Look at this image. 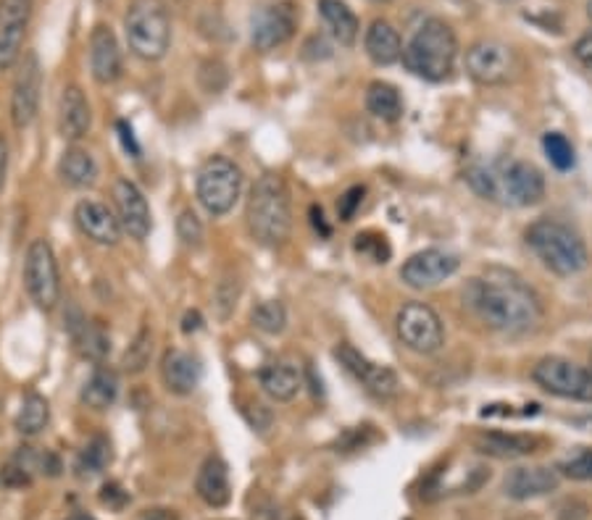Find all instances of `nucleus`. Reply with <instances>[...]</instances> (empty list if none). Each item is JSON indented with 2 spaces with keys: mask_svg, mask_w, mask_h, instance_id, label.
I'll return each mask as SVG.
<instances>
[{
  "mask_svg": "<svg viewBox=\"0 0 592 520\" xmlns=\"http://www.w3.org/2000/svg\"><path fill=\"white\" fill-rule=\"evenodd\" d=\"M32 11L35 0H0V72H9L22 58Z\"/></svg>",
  "mask_w": 592,
  "mask_h": 520,
  "instance_id": "nucleus-16",
  "label": "nucleus"
},
{
  "mask_svg": "<svg viewBox=\"0 0 592 520\" xmlns=\"http://www.w3.org/2000/svg\"><path fill=\"white\" fill-rule=\"evenodd\" d=\"M590 368H592V366H590Z\"/></svg>",
  "mask_w": 592,
  "mask_h": 520,
  "instance_id": "nucleus-53",
  "label": "nucleus"
},
{
  "mask_svg": "<svg viewBox=\"0 0 592 520\" xmlns=\"http://www.w3.org/2000/svg\"><path fill=\"white\" fill-rule=\"evenodd\" d=\"M558 474L571 481H592V447H580L558 463Z\"/></svg>",
  "mask_w": 592,
  "mask_h": 520,
  "instance_id": "nucleus-38",
  "label": "nucleus"
},
{
  "mask_svg": "<svg viewBox=\"0 0 592 520\" xmlns=\"http://www.w3.org/2000/svg\"><path fill=\"white\" fill-rule=\"evenodd\" d=\"M161 379L169 392L176 397H187L201 387L203 362L197 355L187 350H169L161 360Z\"/></svg>",
  "mask_w": 592,
  "mask_h": 520,
  "instance_id": "nucleus-21",
  "label": "nucleus"
},
{
  "mask_svg": "<svg viewBox=\"0 0 592 520\" xmlns=\"http://www.w3.org/2000/svg\"><path fill=\"white\" fill-rule=\"evenodd\" d=\"M153 355V337L148 328H140L138 337L132 339V345L127 347L125 358H121V366H125L127 373H142L148 368V362H151Z\"/></svg>",
  "mask_w": 592,
  "mask_h": 520,
  "instance_id": "nucleus-37",
  "label": "nucleus"
},
{
  "mask_svg": "<svg viewBox=\"0 0 592 520\" xmlns=\"http://www.w3.org/2000/svg\"><path fill=\"white\" fill-rule=\"evenodd\" d=\"M240 413H243V419L248 421V426L258 431V434L269 431L271 423H275L271 410L267 405H261V402H245V408H240Z\"/></svg>",
  "mask_w": 592,
  "mask_h": 520,
  "instance_id": "nucleus-41",
  "label": "nucleus"
},
{
  "mask_svg": "<svg viewBox=\"0 0 592 520\" xmlns=\"http://www.w3.org/2000/svg\"><path fill=\"white\" fill-rule=\"evenodd\" d=\"M74 224L90 242L100 248H117L121 239V224L117 214L106 203L98 201H79L74 208Z\"/></svg>",
  "mask_w": 592,
  "mask_h": 520,
  "instance_id": "nucleus-18",
  "label": "nucleus"
},
{
  "mask_svg": "<svg viewBox=\"0 0 592 520\" xmlns=\"http://www.w3.org/2000/svg\"><path fill=\"white\" fill-rule=\"evenodd\" d=\"M319 13H322L326 30H330V34L340 45L351 47L356 43L360 24L358 17L353 13V9L345 3V0H319Z\"/></svg>",
  "mask_w": 592,
  "mask_h": 520,
  "instance_id": "nucleus-28",
  "label": "nucleus"
},
{
  "mask_svg": "<svg viewBox=\"0 0 592 520\" xmlns=\"http://www.w3.org/2000/svg\"><path fill=\"white\" fill-rule=\"evenodd\" d=\"M66 328H69L74 347H77L82 358L93 362H104L108 358V353H111V337H108V332L98 321H87L82 313L74 311L69 321H66Z\"/></svg>",
  "mask_w": 592,
  "mask_h": 520,
  "instance_id": "nucleus-25",
  "label": "nucleus"
},
{
  "mask_svg": "<svg viewBox=\"0 0 592 520\" xmlns=\"http://www.w3.org/2000/svg\"><path fill=\"white\" fill-rule=\"evenodd\" d=\"M258 381H261V389L275 402L295 400L303 387V376L292 362H269L258 373Z\"/></svg>",
  "mask_w": 592,
  "mask_h": 520,
  "instance_id": "nucleus-27",
  "label": "nucleus"
},
{
  "mask_svg": "<svg viewBox=\"0 0 592 520\" xmlns=\"http://www.w3.org/2000/svg\"><path fill=\"white\" fill-rule=\"evenodd\" d=\"M364 51L377 66H392L403 58V40L385 19H374L364 34Z\"/></svg>",
  "mask_w": 592,
  "mask_h": 520,
  "instance_id": "nucleus-26",
  "label": "nucleus"
},
{
  "mask_svg": "<svg viewBox=\"0 0 592 520\" xmlns=\"http://www.w3.org/2000/svg\"><path fill=\"white\" fill-rule=\"evenodd\" d=\"M24 286L40 311H53L61 300L58 260L47 239H35L26 248L24 258Z\"/></svg>",
  "mask_w": 592,
  "mask_h": 520,
  "instance_id": "nucleus-9",
  "label": "nucleus"
},
{
  "mask_svg": "<svg viewBox=\"0 0 592 520\" xmlns=\"http://www.w3.org/2000/svg\"><path fill=\"white\" fill-rule=\"evenodd\" d=\"M203 326V318H201V313L197 311H187L185 313V318H182V332L185 334H193L197 332V328Z\"/></svg>",
  "mask_w": 592,
  "mask_h": 520,
  "instance_id": "nucleus-48",
  "label": "nucleus"
},
{
  "mask_svg": "<svg viewBox=\"0 0 592 520\" xmlns=\"http://www.w3.org/2000/svg\"><path fill=\"white\" fill-rule=\"evenodd\" d=\"M364 195H366V189L364 187H351L348 193H345L343 197H340L337 201V214L340 218H343V221H353V216H356V210L360 208V203H364Z\"/></svg>",
  "mask_w": 592,
  "mask_h": 520,
  "instance_id": "nucleus-42",
  "label": "nucleus"
},
{
  "mask_svg": "<svg viewBox=\"0 0 592 520\" xmlns=\"http://www.w3.org/2000/svg\"><path fill=\"white\" fill-rule=\"evenodd\" d=\"M250 321L258 332L269 334V337H277L288 328V307L279 300H267V303H258L250 313Z\"/></svg>",
  "mask_w": 592,
  "mask_h": 520,
  "instance_id": "nucleus-35",
  "label": "nucleus"
},
{
  "mask_svg": "<svg viewBox=\"0 0 592 520\" xmlns=\"http://www.w3.org/2000/svg\"><path fill=\"white\" fill-rule=\"evenodd\" d=\"M455 58H459V40L453 26L442 19H427L403 47V66L424 82L451 79Z\"/></svg>",
  "mask_w": 592,
  "mask_h": 520,
  "instance_id": "nucleus-4",
  "label": "nucleus"
},
{
  "mask_svg": "<svg viewBox=\"0 0 592 520\" xmlns=\"http://www.w3.org/2000/svg\"><path fill=\"white\" fill-rule=\"evenodd\" d=\"M90 72L98 85H114L125 74L119 40L106 24H98L90 34Z\"/></svg>",
  "mask_w": 592,
  "mask_h": 520,
  "instance_id": "nucleus-19",
  "label": "nucleus"
},
{
  "mask_svg": "<svg viewBox=\"0 0 592 520\" xmlns=\"http://www.w3.org/2000/svg\"><path fill=\"white\" fill-rule=\"evenodd\" d=\"M542 150H546L550 166L558 169V171H571L577 163V155H574V145L567 140V134L561 132H548L546 137H542Z\"/></svg>",
  "mask_w": 592,
  "mask_h": 520,
  "instance_id": "nucleus-36",
  "label": "nucleus"
},
{
  "mask_svg": "<svg viewBox=\"0 0 592 520\" xmlns=\"http://www.w3.org/2000/svg\"><path fill=\"white\" fill-rule=\"evenodd\" d=\"M176 237L182 239V245L185 248H201L203 245V224L201 218H197L195 210L185 208L176 218Z\"/></svg>",
  "mask_w": 592,
  "mask_h": 520,
  "instance_id": "nucleus-40",
  "label": "nucleus"
},
{
  "mask_svg": "<svg viewBox=\"0 0 592 520\" xmlns=\"http://www.w3.org/2000/svg\"><path fill=\"white\" fill-rule=\"evenodd\" d=\"M100 502L108 505V508L119 510V508H125V505L129 502V495L119 487L117 481H111V484H106L104 489H100Z\"/></svg>",
  "mask_w": 592,
  "mask_h": 520,
  "instance_id": "nucleus-43",
  "label": "nucleus"
},
{
  "mask_svg": "<svg viewBox=\"0 0 592 520\" xmlns=\"http://www.w3.org/2000/svg\"><path fill=\"white\" fill-rule=\"evenodd\" d=\"M356 252L374 260V263H387L392 256V248L387 242V237L379 235V231H360L356 237Z\"/></svg>",
  "mask_w": 592,
  "mask_h": 520,
  "instance_id": "nucleus-39",
  "label": "nucleus"
},
{
  "mask_svg": "<svg viewBox=\"0 0 592 520\" xmlns=\"http://www.w3.org/2000/svg\"><path fill=\"white\" fill-rule=\"evenodd\" d=\"M571 426H577L582 431H590V434H592V415H580V419H571Z\"/></svg>",
  "mask_w": 592,
  "mask_h": 520,
  "instance_id": "nucleus-49",
  "label": "nucleus"
},
{
  "mask_svg": "<svg viewBox=\"0 0 592 520\" xmlns=\"http://www.w3.org/2000/svg\"><path fill=\"white\" fill-rule=\"evenodd\" d=\"M114 208H117V218L125 235L132 239H146L151 235V205H148L146 195L140 193L138 184L129 180L114 182Z\"/></svg>",
  "mask_w": 592,
  "mask_h": 520,
  "instance_id": "nucleus-17",
  "label": "nucleus"
},
{
  "mask_svg": "<svg viewBox=\"0 0 592 520\" xmlns=\"http://www.w3.org/2000/svg\"><path fill=\"white\" fill-rule=\"evenodd\" d=\"M6 174H9V145H6V140L0 137V193H3L6 187Z\"/></svg>",
  "mask_w": 592,
  "mask_h": 520,
  "instance_id": "nucleus-47",
  "label": "nucleus"
},
{
  "mask_svg": "<svg viewBox=\"0 0 592 520\" xmlns=\"http://www.w3.org/2000/svg\"><path fill=\"white\" fill-rule=\"evenodd\" d=\"M527 248L535 252V258L556 277H577L588 269L590 252L580 231H574L569 224L556 221V218H537L527 229Z\"/></svg>",
  "mask_w": 592,
  "mask_h": 520,
  "instance_id": "nucleus-5",
  "label": "nucleus"
},
{
  "mask_svg": "<svg viewBox=\"0 0 592 520\" xmlns=\"http://www.w3.org/2000/svg\"><path fill=\"white\" fill-rule=\"evenodd\" d=\"M129 51L142 61H161L172 45V17L163 0H132L125 17Z\"/></svg>",
  "mask_w": 592,
  "mask_h": 520,
  "instance_id": "nucleus-6",
  "label": "nucleus"
},
{
  "mask_svg": "<svg viewBox=\"0 0 592 520\" xmlns=\"http://www.w3.org/2000/svg\"><path fill=\"white\" fill-rule=\"evenodd\" d=\"M35 470H40V453H35L32 447H22L6 463V468L0 470V484L9 489L30 487Z\"/></svg>",
  "mask_w": 592,
  "mask_h": 520,
  "instance_id": "nucleus-33",
  "label": "nucleus"
},
{
  "mask_svg": "<svg viewBox=\"0 0 592 520\" xmlns=\"http://www.w3.org/2000/svg\"><path fill=\"white\" fill-rule=\"evenodd\" d=\"M195 491L208 508H227L233 499V484H229V468L222 457H206V463L197 470Z\"/></svg>",
  "mask_w": 592,
  "mask_h": 520,
  "instance_id": "nucleus-24",
  "label": "nucleus"
},
{
  "mask_svg": "<svg viewBox=\"0 0 592 520\" xmlns=\"http://www.w3.org/2000/svg\"><path fill=\"white\" fill-rule=\"evenodd\" d=\"M542 440L535 434H514V431H482L476 434L474 449L480 455L495 457V461H519V457L535 455Z\"/></svg>",
  "mask_w": 592,
  "mask_h": 520,
  "instance_id": "nucleus-20",
  "label": "nucleus"
},
{
  "mask_svg": "<svg viewBox=\"0 0 592 520\" xmlns=\"http://www.w3.org/2000/svg\"><path fill=\"white\" fill-rule=\"evenodd\" d=\"M64 520H98V518L90 516V512H72V516L64 518Z\"/></svg>",
  "mask_w": 592,
  "mask_h": 520,
  "instance_id": "nucleus-50",
  "label": "nucleus"
},
{
  "mask_svg": "<svg viewBox=\"0 0 592 520\" xmlns=\"http://www.w3.org/2000/svg\"><path fill=\"white\" fill-rule=\"evenodd\" d=\"M58 174L69 187L74 189H87L98 182V163L85 148L72 145L64 150L58 161Z\"/></svg>",
  "mask_w": 592,
  "mask_h": 520,
  "instance_id": "nucleus-29",
  "label": "nucleus"
},
{
  "mask_svg": "<svg viewBox=\"0 0 592 520\" xmlns=\"http://www.w3.org/2000/svg\"><path fill=\"white\" fill-rule=\"evenodd\" d=\"M588 17L592 19V0H590V3H588Z\"/></svg>",
  "mask_w": 592,
  "mask_h": 520,
  "instance_id": "nucleus-51",
  "label": "nucleus"
},
{
  "mask_svg": "<svg viewBox=\"0 0 592 520\" xmlns=\"http://www.w3.org/2000/svg\"><path fill=\"white\" fill-rule=\"evenodd\" d=\"M372 3H390V0H372Z\"/></svg>",
  "mask_w": 592,
  "mask_h": 520,
  "instance_id": "nucleus-52",
  "label": "nucleus"
},
{
  "mask_svg": "<svg viewBox=\"0 0 592 520\" xmlns=\"http://www.w3.org/2000/svg\"><path fill=\"white\" fill-rule=\"evenodd\" d=\"M250 237L263 248H279L290 239L292 205L290 189L279 174L258 176L245 208Z\"/></svg>",
  "mask_w": 592,
  "mask_h": 520,
  "instance_id": "nucleus-3",
  "label": "nucleus"
},
{
  "mask_svg": "<svg viewBox=\"0 0 592 520\" xmlns=\"http://www.w3.org/2000/svg\"><path fill=\"white\" fill-rule=\"evenodd\" d=\"M195 189L197 201H201L208 216H227L240 201L243 169L235 161L224 159V155H214L197 171Z\"/></svg>",
  "mask_w": 592,
  "mask_h": 520,
  "instance_id": "nucleus-7",
  "label": "nucleus"
},
{
  "mask_svg": "<svg viewBox=\"0 0 592 520\" xmlns=\"http://www.w3.org/2000/svg\"><path fill=\"white\" fill-rule=\"evenodd\" d=\"M47 421H51V405H47L45 397L37 394V392L26 394L22 408H19V415H17L19 434L37 436L40 431L47 426Z\"/></svg>",
  "mask_w": 592,
  "mask_h": 520,
  "instance_id": "nucleus-34",
  "label": "nucleus"
},
{
  "mask_svg": "<svg viewBox=\"0 0 592 520\" xmlns=\"http://www.w3.org/2000/svg\"><path fill=\"white\" fill-rule=\"evenodd\" d=\"M298 30V11L292 3H275L263 6L261 11L250 19V43L256 51L269 53L275 47L290 43L292 34Z\"/></svg>",
  "mask_w": 592,
  "mask_h": 520,
  "instance_id": "nucleus-14",
  "label": "nucleus"
},
{
  "mask_svg": "<svg viewBox=\"0 0 592 520\" xmlns=\"http://www.w3.org/2000/svg\"><path fill=\"white\" fill-rule=\"evenodd\" d=\"M403 98H400V90L390 82H372L369 90H366V111L383 121H395L403 119Z\"/></svg>",
  "mask_w": 592,
  "mask_h": 520,
  "instance_id": "nucleus-31",
  "label": "nucleus"
},
{
  "mask_svg": "<svg viewBox=\"0 0 592 520\" xmlns=\"http://www.w3.org/2000/svg\"><path fill=\"white\" fill-rule=\"evenodd\" d=\"M466 182L485 201L512 208H529L546 197V176L529 161H500L493 166L482 163L466 171Z\"/></svg>",
  "mask_w": 592,
  "mask_h": 520,
  "instance_id": "nucleus-2",
  "label": "nucleus"
},
{
  "mask_svg": "<svg viewBox=\"0 0 592 520\" xmlns=\"http://www.w3.org/2000/svg\"><path fill=\"white\" fill-rule=\"evenodd\" d=\"M571 53H574V58L580 61L588 72H592V32L582 34V37L574 43V51Z\"/></svg>",
  "mask_w": 592,
  "mask_h": 520,
  "instance_id": "nucleus-44",
  "label": "nucleus"
},
{
  "mask_svg": "<svg viewBox=\"0 0 592 520\" xmlns=\"http://www.w3.org/2000/svg\"><path fill=\"white\" fill-rule=\"evenodd\" d=\"M311 224H314V229L322 237H330L332 235V229L326 227V221H324V210L319 208V205H311Z\"/></svg>",
  "mask_w": 592,
  "mask_h": 520,
  "instance_id": "nucleus-46",
  "label": "nucleus"
},
{
  "mask_svg": "<svg viewBox=\"0 0 592 520\" xmlns=\"http://www.w3.org/2000/svg\"><path fill=\"white\" fill-rule=\"evenodd\" d=\"M335 358L340 360V366L348 371L358 384H364L366 392H372L379 400H390L400 392V379L392 368L379 366L366 358L364 353H358L353 345H340L335 350Z\"/></svg>",
  "mask_w": 592,
  "mask_h": 520,
  "instance_id": "nucleus-15",
  "label": "nucleus"
},
{
  "mask_svg": "<svg viewBox=\"0 0 592 520\" xmlns=\"http://www.w3.org/2000/svg\"><path fill=\"white\" fill-rule=\"evenodd\" d=\"M461 269V258L451 250L430 248L421 250L417 256H411L400 269V279L411 290H434L442 282L455 277V271Z\"/></svg>",
  "mask_w": 592,
  "mask_h": 520,
  "instance_id": "nucleus-13",
  "label": "nucleus"
},
{
  "mask_svg": "<svg viewBox=\"0 0 592 520\" xmlns=\"http://www.w3.org/2000/svg\"><path fill=\"white\" fill-rule=\"evenodd\" d=\"M117 132L127 153L132 155V159H140V145H138V140H134V129L129 127L127 121H117Z\"/></svg>",
  "mask_w": 592,
  "mask_h": 520,
  "instance_id": "nucleus-45",
  "label": "nucleus"
},
{
  "mask_svg": "<svg viewBox=\"0 0 592 520\" xmlns=\"http://www.w3.org/2000/svg\"><path fill=\"white\" fill-rule=\"evenodd\" d=\"M395 332L398 339L403 342L417 355H434L445 345V326L438 311L427 303H406L395 316Z\"/></svg>",
  "mask_w": 592,
  "mask_h": 520,
  "instance_id": "nucleus-10",
  "label": "nucleus"
},
{
  "mask_svg": "<svg viewBox=\"0 0 592 520\" xmlns=\"http://www.w3.org/2000/svg\"><path fill=\"white\" fill-rule=\"evenodd\" d=\"M111 442H108V436L98 434L93 436L90 442L82 447V453L77 455V463H74V470H77L79 478H93L100 476L108 468V463H111Z\"/></svg>",
  "mask_w": 592,
  "mask_h": 520,
  "instance_id": "nucleus-32",
  "label": "nucleus"
},
{
  "mask_svg": "<svg viewBox=\"0 0 592 520\" xmlns=\"http://www.w3.org/2000/svg\"><path fill=\"white\" fill-rule=\"evenodd\" d=\"M535 384L542 392L561 397V400H574V402H592V368L577 366L574 360L558 358H542L532 368Z\"/></svg>",
  "mask_w": 592,
  "mask_h": 520,
  "instance_id": "nucleus-8",
  "label": "nucleus"
},
{
  "mask_svg": "<svg viewBox=\"0 0 592 520\" xmlns=\"http://www.w3.org/2000/svg\"><path fill=\"white\" fill-rule=\"evenodd\" d=\"M90 127H93L90 102H87L82 87L69 85L64 93H61L58 100V132L64 140L77 142L90 132Z\"/></svg>",
  "mask_w": 592,
  "mask_h": 520,
  "instance_id": "nucleus-23",
  "label": "nucleus"
},
{
  "mask_svg": "<svg viewBox=\"0 0 592 520\" xmlns=\"http://www.w3.org/2000/svg\"><path fill=\"white\" fill-rule=\"evenodd\" d=\"M40 98H43V66L35 51L24 53L19 66L17 82L11 93V121L17 129H26L40 113Z\"/></svg>",
  "mask_w": 592,
  "mask_h": 520,
  "instance_id": "nucleus-12",
  "label": "nucleus"
},
{
  "mask_svg": "<svg viewBox=\"0 0 592 520\" xmlns=\"http://www.w3.org/2000/svg\"><path fill=\"white\" fill-rule=\"evenodd\" d=\"M119 397V376L108 366H98L82 387L79 400L93 410H108Z\"/></svg>",
  "mask_w": 592,
  "mask_h": 520,
  "instance_id": "nucleus-30",
  "label": "nucleus"
},
{
  "mask_svg": "<svg viewBox=\"0 0 592 520\" xmlns=\"http://www.w3.org/2000/svg\"><path fill=\"white\" fill-rule=\"evenodd\" d=\"M461 297L482 324L508 337L535 332L542 321V303L537 292L519 273L500 266L487 269L485 277L469 279Z\"/></svg>",
  "mask_w": 592,
  "mask_h": 520,
  "instance_id": "nucleus-1",
  "label": "nucleus"
},
{
  "mask_svg": "<svg viewBox=\"0 0 592 520\" xmlns=\"http://www.w3.org/2000/svg\"><path fill=\"white\" fill-rule=\"evenodd\" d=\"M558 487H561V474H558L556 468H546V465H535V468H514L512 474L506 476V481H503V491H506V497L516 499V502L546 497Z\"/></svg>",
  "mask_w": 592,
  "mask_h": 520,
  "instance_id": "nucleus-22",
  "label": "nucleus"
},
{
  "mask_svg": "<svg viewBox=\"0 0 592 520\" xmlns=\"http://www.w3.org/2000/svg\"><path fill=\"white\" fill-rule=\"evenodd\" d=\"M519 72V61L512 45L500 40H480L466 51V74L476 85L498 87L512 82Z\"/></svg>",
  "mask_w": 592,
  "mask_h": 520,
  "instance_id": "nucleus-11",
  "label": "nucleus"
}]
</instances>
